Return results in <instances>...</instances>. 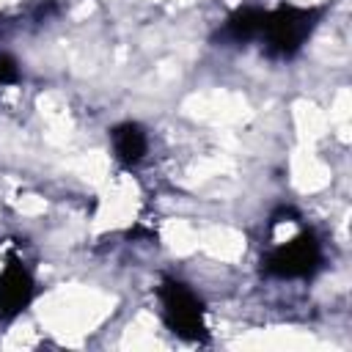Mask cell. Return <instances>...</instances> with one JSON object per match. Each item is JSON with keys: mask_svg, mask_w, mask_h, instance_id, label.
Returning a JSON list of instances; mask_svg holds the SVG:
<instances>
[{"mask_svg": "<svg viewBox=\"0 0 352 352\" xmlns=\"http://www.w3.org/2000/svg\"><path fill=\"white\" fill-rule=\"evenodd\" d=\"M314 25H316V11L314 8L286 6V8H278V11L267 14L258 38H264V50L270 55L292 58L302 47V41L311 36Z\"/></svg>", "mask_w": 352, "mask_h": 352, "instance_id": "6da1fadb", "label": "cell"}, {"mask_svg": "<svg viewBox=\"0 0 352 352\" xmlns=\"http://www.w3.org/2000/svg\"><path fill=\"white\" fill-rule=\"evenodd\" d=\"M160 297H162V314H165V322L168 327L179 336V338H187V341H201L204 338V308H201V300L179 280H168L162 289H160Z\"/></svg>", "mask_w": 352, "mask_h": 352, "instance_id": "7a4b0ae2", "label": "cell"}, {"mask_svg": "<svg viewBox=\"0 0 352 352\" xmlns=\"http://www.w3.org/2000/svg\"><path fill=\"white\" fill-rule=\"evenodd\" d=\"M322 261L319 242L311 234H300L297 239L275 248L267 256V272L275 278H305Z\"/></svg>", "mask_w": 352, "mask_h": 352, "instance_id": "3957f363", "label": "cell"}, {"mask_svg": "<svg viewBox=\"0 0 352 352\" xmlns=\"http://www.w3.org/2000/svg\"><path fill=\"white\" fill-rule=\"evenodd\" d=\"M33 294V280L28 270L16 261H11L0 272V316H14L19 314Z\"/></svg>", "mask_w": 352, "mask_h": 352, "instance_id": "277c9868", "label": "cell"}, {"mask_svg": "<svg viewBox=\"0 0 352 352\" xmlns=\"http://www.w3.org/2000/svg\"><path fill=\"white\" fill-rule=\"evenodd\" d=\"M110 138H113L116 157L121 162H126V165L143 160V154L148 151V138H146V132L138 124H121V126H116L110 132Z\"/></svg>", "mask_w": 352, "mask_h": 352, "instance_id": "5b68a950", "label": "cell"}, {"mask_svg": "<svg viewBox=\"0 0 352 352\" xmlns=\"http://www.w3.org/2000/svg\"><path fill=\"white\" fill-rule=\"evenodd\" d=\"M264 19H267V14L258 11V8H239L236 14L228 16V22H226V36L234 38V41H239V44L253 41V38L261 36Z\"/></svg>", "mask_w": 352, "mask_h": 352, "instance_id": "8992f818", "label": "cell"}, {"mask_svg": "<svg viewBox=\"0 0 352 352\" xmlns=\"http://www.w3.org/2000/svg\"><path fill=\"white\" fill-rule=\"evenodd\" d=\"M19 77V72H16V63L8 58V55H3L0 52V85H6V82H14Z\"/></svg>", "mask_w": 352, "mask_h": 352, "instance_id": "52a82bcc", "label": "cell"}]
</instances>
